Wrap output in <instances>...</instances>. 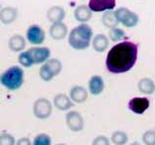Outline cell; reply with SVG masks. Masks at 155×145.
Returning <instances> with one entry per match:
<instances>
[{"label": "cell", "mask_w": 155, "mask_h": 145, "mask_svg": "<svg viewBox=\"0 0 155 145\" xmlns=\"http://www.w3.org/2000/svg\"><path fill=\"white\" fill-rule=\"evenodd\" d=\"M68 128L73 132H80L84 127V120L81 114L78 111L69 110L65 117Z\"/></svg>", "instance_id": "7"}, {"label": "cell", "mask_w": 155, "mask_h": 145, "mask_svg": "<svg viewBox=\"0 0 155 145\" xmlns=\"http://www.w3.org/2000/svg\"><path fill=\"white\" fill-rule=\"evenodd\" d=\"M31 145H52V139L47 134H39L35 135Z\"/></svg>", "instance_id": "26"}, {"label": "cell", "mask_w": 155, "mask_h": 145, "mask_svg": "<svg viewBox=\"0 0 155 145\" xmlns=\"http://www.w3.org/2000/svg\"><path fill=\"white\" fill-rule=\"evenodd\" d=\"M66 16V12L63 7L59 5H54L50 7L46 12V18L51 24L63 22V20Z\"/></svg>", "instance_id": "16"}, {"label": "cell", "mask_w": 155, "mask_h": 145, "mask_svg": "<svg viewBox=\"0 0 155 145\" xmlns=\"http://www.w3.org/2000/svg\"><path fill=\"white\" fill-rule=\"evenodd\" d=\"M8 46L13 52H22L26 47V39L21 34H13L9 38Z\"/></svg>", "instance_id": "20"}, {"label": "cell", "mask_w": 155, "mask_h": 145, "mask_svg": "<svg viewBox=\"0 0 155 145\" xmlns=\"http://www.w3.org/2000/svg\"><path fill=\"white\" fill-rule=\"evenodd\" d=\"M27 40L32 45L40 46L45 40V31L38 25H31L28 27L27 33Z\"/></svg>", "instance_id": "8"}, {"label": "cell", "mask_w": 155, "mask_h": 145, "mask_svg": "<svg viewBox=\"0 0 155 145\" xmlns=\"http://www.w3.org/2000/svg\"><path fill=\"white\" fill-rule=\"evenodd\" d=\"M0 8H1V4H0Z\"/></svg>", "instance_id": "33"}, {"label": "cell", "mask_w": 155, "mask_h": 145, "mask_svg": "<svg viewBox=\"0 0 155 145\" xmlns=\"http://www.w3.org/2000/svg\"><path fill=\"white\" fill-rule=\"evenodd\" d=\"M25 82V72L22 67L11 66L0 75V83L6 89L16 91L20 89Z\"/></svg>", "instance_id": "3"}, {"label": "cell", "mask_w": 155, "mask_h": 145, "mask_svg": "<svg viewBox=\"0 0 155 145\" xmlns=\"http://www.w3.org/2000/svg\"><path fill=\"white\" fill-rule=\"evenodd\" d=\"M111 141L114 145H126L129 141V136L124 130H116L111 135Z\"/></svg>", "instance_id": "23"}, {"label": "cell", "mask_w": 155, "mask_h": 145, "mask_svg": "<svg viewBox=\"0 0 155 145\" xmlns=\"http://www.w3.org/2000/svg\"><path fill=\"white\" fill-rule=\"evenodd\" d=\"M15 144H16L15 137L11 134L2 132L0 134V145H15Z\"/></svg>", "instance_id": "28"}, {"label": "cell", "mask_w": 155, "mask_h": 145, "mask_svg": "<svg viewBox=\"0 0 155 145\" xmlns=\"http://www.w3.org/2000/svg\"><path fill=\"white\" fill-rule=\"evenodd\" d=\"M91 145H110V139L106 135H98L92 140Z\"/></svg>", "instance_id": "29"}, {"label": "cell", "mask_w": 155, "mask_h": 145, "mask_svg": "<svg viewBox=\"0 0 155 145\" xmlns=\"http://www.w3.org/2000/svg\"><path fill=\"white\" fill-rule=\"evenodd\" d=\"M18 17V10L15 7H4L0 10V21L4 25H10L14 23Z\"/></svg>", "instance_id": "17"}, {"label": "cell", "mask_w": 155, "mask_h": 145, "mask_svg": "<svg viewBox=\"0 0 155 145\" xmlns=\"http://www.w3.org/2000/svg\"><path fill=\"white\" fill-rule=\"evenodd\" d=\"M51 38L55 40H62L68 35V27L63 22L51 24L49 29Z\"/></svg>", "instance_id": "15"}, {"label": "cell", "mask_w": 155, "mask_h": 145, "mask_svg": "<svg viewBox=\"0 0 155 145\" xmlns=\"http://www.w3.org/2000/svg\"><path fill=\"white\" fill-rule=\"evenodd\" d=\"M32 58L34 64H42L45 63L50 58L51 51L48 47L45 46H35L28 49Z\"/></svg>", "instance_id": "10"}, {"label": "cell", "mask_w": 155, "mask_h": 145, "mask_svg": "<svg viewBox=\"0 0 155 145\" xmlns=\"http://www.w3.org/2000/svg\"><path fill=\"white\" fill-rule=\"evenodd\" d=\"M118 23H121L126 27H134L140 22V17L129 8L120 7L114 11Z\"/></svg>", "instance_id": "5"}, {"label": "cell", "mask_w": 155, "mask_h": 145, "mask_svg": "<svg viewBox=\"0 0 155 145\" xmlns=\"http://www.w3.org/2000/svg\"><path fill=\"white\" fill-rule=\"evenodd\" d=\"M15 145H31V141L28 137H21L16 141Z\"/></svg>", "instance_id": "30"}, {"label": "cell", "mask_w": 155, "mask_h": 145, "mask_svg": "<svg viewBox=\"0 0 155 145\" xmlns=\"http://www.w3.org/2000/svg\"><path fill=\"white\" fill-rule=\"evenodd\" d=\"M101 21H102L103 25L110 30L117 27L118 24H119L115 17L114 11H105L102 15V18H101Z\"/></svg>", "instance_id": "22"}, {"label": "cell", "mask_w": 155, "mask_h": 145, "mask_svg": "<svg viewBox=\"0 0 155 145\" xmlns=\"http://www.w3.org/2000/svg\"><path fill=\"white\" fill-rule=\"evenodd\" d=\"M104 80L103 78L100 76H92L88 80V92L91 95L97 96L101 94L104 90Z\"/></svg>", "instance_id": "14"}, {"label": "cell", "mask_w": 155, "mask_h": 145, "mask_svg": "<svg viewBox=\"0 0 155 145\" xmlns=\"http://www.w3.org/2000/svg\"><path fill=\"white\" fill-rule=\"evenodd\" d=\"M69 97H70L73 103H84L87 101L88 97V91L81 85H74L70 89Z\"/></svg>", "instance_id": "12"}, {"label": "cell", "mask_w": 155, "mask_h": 145, "mask_svg": "<svg viewBox=\"0 0 155 145\" xmlns=\"http://www.w3.org/2000/svg\"><path fill=\"white\" fill-rule=\"evenodd\" d=\"M138 54V45L130 40L118 42L108 51L106 56V69L115 75L130 71L136 65Z\"/></svg>", "instance_id": "1"}, {"label": "cell", "mask_w": 155, "mask_h": 145, "mask_svg": "<svg viewBox=\"0 0 155 145\" xmlns=\"http://www.w3.org/2000/svg\"><path fill=\"white\" fill-rule=\"evenodd\" d=\"M130 145H142V144H140V142H137V141H134V142H132Z\"/></svg>", "instance_id": "31"}, {"label": "cell", "mask_w": 155, "mask_h": 145, "mask_svg": "<svg viewBox=\"0 0 155 145\" xmlns=\"http://www.w3.org/2000/svg\"><path fill=\"white\" fill-rule=\"evenodd\" d=\"M53 104L46 98L36 99L32 105L34 116L38 120H46L52 114Z\"/></svg>", "instance_id": "6"}, {"label": "cell", "mask_w": 155, "mask_h": 145, "mask_svg": "<svg viewBox=\"0 0 155 145\" xmlns=\"http://www.w3.org/2000/svg\"><path fill=\"white\" fill-rule=\"evenodd\" d=\"M18 61H19V64L21 65L22 67L24 68H31L32 65H35L34 64V61H32V58L30 54V52L28 50L27 51H22L20 52V54L18 56Z\"/></svg>", "instance_id": "25"}, {"label": "cell", "mask_w": 155, "mask_h": 145, "mask_svg": "<svg viewBox=\"0 0 155 145\" xmlns=\"http://www.w3.org/2000/svg\"><path fill=\"white\" fill-rule=\"evenodd\" d=\"M93 31L87 24H80L68 34V43L75 50H84L91 44Z\"/></svg>", "instance_id": "2"}, {"label": "cell", "mask_w": 155, "mask_h": 145, "mask_svg": "<svg viewBox=\"0 0 155 145\" xmlns=\"http://www.w3.org/2000/svg\"><path fill=\"white\" fill-rule=\"evenodd\" d=\"M53 106L59 111H69L74 106V103L72 102L70 97L65 93H58L53 98Z\"/></svg>", "instance_id": "13"}, {"label": "cell", "mask_w": 155, "mask_h": 145, "mask_svg": "<svg viewBox=\"0 0 155 145\" xmlns=\"http://www.w3.org/2000/svg\"><path fill=\"white\" fill-rule=\"evenodd\" d=\"M88 8L91 12L113 11L116 7V0H89Z\"/></svg>", "instance_id": "11"}, {"label": "cell", "mask_w": 155, "mask_h": 145, "mask_svg": "<svg viewBox=\"0 0 155 145\" xmlns=\"http://www.w3.org/2000/svg\"><path fill=\"white\" fill-rule=\"evenodd\" d=\"M55 145H67L66 143H57V144H55Z\"/></svg>", "instance_id": "32"}, {"label": "cell", "mask_w": 155, "mask_h": 145, "mask_svg": "<svg viewBox=\"0 0 155 145\" xmlns=\"http://www.w3.org/2000/svg\"><path fill=\"white\" fill-rule=\"evenodd\" d=\"M63 69L62 62L57 58H49L43 63L39 69V78L43 82H50L55 76H58Z\"/></svg>", "instance_id": "4"}, {"label": "cell", "mask_w": 155, "mask_h": 145, "mask_svg": "<svg viewBox=\"0 0 155 145\" xmlns=\"http://www.w3.org/2000/svg\"><path fill=\"white\" fill-rule=\"evenodd\" d=\"M109 38L111 41L118 43L127 39V36H126V33L124 30L120 29V27H114L109 31Z\"/></svg>", "instance_id": "24"}, {"label": "cell", "mask_w": 155, "mask_h": 145, "mask_svg": "<svg viewBox=\"0 0 155 145\" xmlns=\"http://www.w3.org/2000/svg\"><path fill=\"white\" fill-rule=\"evenodd\" d=\"M91 45L93 50L96 51L97 53H102V52L107 50L109 46V39L105 34H98L92 37Z\"/></svg>", "instance_id": "18"}, {"label": "cell", "mask_w": 155, "mask_h": 145, "mask_svg": "<svg viewBox=\"0 0 155 145\" xmlns=\"http://www.w3.org/2000/svg\"><path fill=\"white\" fill-rule=\"evenodd\" d=\"M142 142L144 145H155V130H148L142 134Z\"/></svg>", "instance_id": "27"}, {"label": "cell", "mask_w": 155, "mask_h": 145, "mask_svg": "<svg viewBox=\"0 0 155 145\" xmlns=\"http://www.w3.org/2000/svg\"><path fill=\"white\" fill-rule=\"evenodd\" d=\"M150 101L147 97H133L128 102V109L136 115H143L148 110Z\"/></svg>", "instance_id": "9"}, {"label": "cell", "mask_w": 155, "mask_h": 145, "mask_svg": "<svg viewBox=\"0 0 155 145\" xmlns=\"http://www.w3.org/2000/svg\"><path fill=\"white\" fill-rule=\"evenodd\" d=\"M92 16V12L88 8V6L81 4L75 8L74 11V17L78 22H80L81 24H87L91 20Z\"/></svg>", "instance_id": "19"}, {"label": "cell", "mask_w": 155, "mask_h": 145, "mask_svg": "<svg viewBox=\"0 0 155 145\" xmlns=\"http://www.w3.org/2000/svg\"><path fill=\"white\" fill-rule=\"evenodd\" d=\"M137 88L142 94H153L155 92V82H153L150 78H142L137 83Z\"/></svg>", "instance_id": "21"}]
</instances>
